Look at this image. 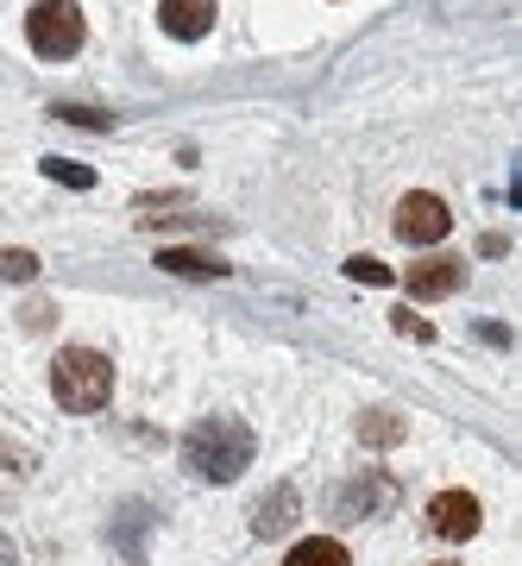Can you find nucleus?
<instances>
[{
	"mask_svg": "<svg viewBox=\"0 0 522 566\" xmlns=\"http://www.w3.org/2000/svg\"><path fill=\"white\" fill-rule=\"evenodd\" d=\"M259 441H252V428L240 416H208L182 434V465L196 472L201 485H233L246 465H252Z\"/></svg>",
	"mask_w": 522,
	"mask_h": 566,
	"instance_id": "f257e3e1",
	"label": "nucleus"
},
{
	"mask_svg": "<svg viewBox=\"0 0 522 566\" xmlns=\"http://www.w3.org/2000/svg\"><path fill=\"white\" fill-rule=\"evenodd\" d=\"M51 397H58L70 416L107 409V397H114V359L95 353V346H63L58 359H51Z\"/></svg>",
	"mask_w": 522,
	"mask_h": 566,
	"instance_id": "f03ea898",
	"label": "nucleus"
},
{
	"mask_svg": "<svg viewBox=\"0 0 522 566\" xmlns=\"http://www.w3.org/2000/svg\"><path fill=\"white\" fill-rule=\"evenodd\" d=\"M82 39H88V20H82L76 0H39V7L25 13V44H32L39 57H51V63L76 57Z\"/></svg>",
	"mask_w": 522,
	"mask_h": 566,
	"instance_id": "7ed1b4c3",
	"label": "nucleus"
},
{
	"mask_svg": "<svg viewBox=\"0 0 522 566\" xmlns=\"http://www.w3.org/2000/svg\"><path fill=\"white\" fill-rule=\"evenodd\" d=\"M447 227H453V214H447V202L428 196V189H416V196L397 202V240L403 245H435V240H447Z\"/></svg>",
	"mask_w": 522,
	"mask_h": 566,
	"instance_id": "20e7f679",
	"label": "nucleus"
},
{
	"mask_svg": "<svg viewBox=\"0 0 522 566\" xmlns=\"http://www.w3.org/2000/svg\"><path fill=\"white\" fill-rule=\"evenodd\" d=\"M479 523H484V510H479L472 491H441V497L428 504V528H435L441 542H472Z\"/></svg>",
	"mask_w": 522,
	"mask_h": 566,
	"instance_id": "39448f33",
	"label": "nucleus"
},
{
	"mask_svg": "<svg viewBox=\"0 0 522 566\" xmlns=\"http://www.w3.org/2000/svg\"><path fill=\"white\" fill-rule=\"evenodd\" d=\"M403 283H409L416 303H441V296H453L466 283V259H422V264L403 271Z\"/></svg>",
	"mask_w": 522,
	"mask_h": 566,
	"instance_id": "423d86ee",
	"label": "nucleus"
},
{
	"mask_svg": "<svg viewBox=\"0 0 522 566\" xmlns=\"http://www.w3.org/2000/svg\"><path fill=\"white\" fill-rule=\"evenodd\" d=\"M215 0H158V25L170 32L177 44H196V39H208L215 32Z\"/></svg>",
	"mask_w": 522,
	"mask_h": 566,
	"instance_id": "0eeeda50",
	"label": "nucleus"
},
{
	"mask_svg": "<svg viewBox=\"0 0 522 566\" xmlns=\"http://www.w3.org/2000/svg\"><path fill=\"white\" fill-rule=\"evenodd\" d=\"M390 504H397V485H390V479H359V485L341 491V510L359 516V523L372 516V510H390Z\"/></svg>",
	"mask_w": 522,
	"mask_h": 566,
	"instance_id": "6e6552de",
	"label": "nucleus"
},
{
	"mask_svg": "<svg viewBox=\"0 0 522 566\" xmlns=\"http://www.w3.org/2000/svg\"><path fill=\"white\" fill-rule=\"evenodd\" d=\"M296 523V491L278 485L271 497H259V510H252V535H283V528Z\"/></svg>",
	"mask_w": 522,
	"mask_h": 566,
	"instance_id": "1a4fd4ad",
	"label": "nucleus"
},
{
	"mask_svg": "<svg viewBox=\"0 0 522 566\" xmlns=\"http://www.w3.org/2000/svg\"><path fill=\"white\" fill-rule=\"evenodd\" d=\"M158 271H170V277H227L233 264L208 259V252H177V245H164V252H158Z\"/></svg>",
	"mask_w": 522,
	"mask_h": 566,
	"instance_id": "9d476101",
	"label": "nucleus"
},
{
	"mask_svg": "<svg viewBox=\"0 0 522 566\" xmlns=\"http://www.w3.org/2000/svg\"><path fill=\"white\" fill-rule=\"evenodd\" d=\"M283 566H353V554H346L334 535H309V542L290 547V560H283Z\"/></svg>",
	"mask_w": 522,
	"mask_h": 566,
	"instance_id": "9b49d317",
	"label": "nucleus"
},
{
	"mask_svg": "<svg viewBox=\"0 0 522 566\" xmlns=\"http://www.w3.org/2000/svg\"><path fill=\"white\" fill-rule=\"evenodd\" d=\"M359 441H378V447L403 441V422H397V409H365V416H359Z\"/></svg>",
	"mask_w": 522,
	"mask_h": 566,
	"instance_id": "f8f14e48",
	"label": "nucleus"
},
{
	"mask_svg": "<svg viewBox=\"0 0 522 566\" xmlns=\"http://www.w3.org/2000/svg\"><path fill=\"white\" fill-rule=\"evenodd\" d=\"M39 170L51 182H70V189H95V170H88V164H76V158H39Z\"/></svg>",
	"mask_w": 522,
	"mask_h": 566,
	"instance_id": "ddd939ff",
	"label": "nucleus"
},
{
	"mask_svg": "<svg viewBox=\"0 0 522 566\" xmlns=\"http://www.w3.org/2000/svg\"><path fill=\"white\" fill-rule=\"evenodd\" d=\"M39 277V259L20 252V245H0V283H32Z\"/></svg>",
	"mask_w": 522,
	"mask_h": 566,
	"instance_id": "4468645a",
	"label": "nucleus"
},
{
	"mask_svg": "<svg viewBox=\"0 0 522 566\" xmlns=\"http://www.w3.org/2000/svg\"><path fill=\"white\" fill-rule=\"evenodd\" d=\"M346 277H353V283H378V290H384L397 271H390V264H378L372 252H359V259H346Z\"/></svg>",
	"mask_w": 522,
	"mask_h": 566,
	"instance_id": "2eb2a0df",
	"label": "nucleus"
},
{
	"mask_svg": "<svg viewBox=\"0 0 522 566\" xmlns=\"http://www.w3.org/2000/svg\"><path fill=\"white\" fill-rule=\"evenodd\" d=\"M25 465H32V453H25V447H7V441H0V491H7V485H20V479H25Z\"/></svg>",
	"mask_w": 522,
	"mask_h": 566,
	"instance_id": "dca6fc26",
	"label": "nucleus"
},
{
	"mask_svg": "<svg viewBox=\"0 0 522 566\" xmlns=\"http://www.w3.org/2000/svg\"><path fill=\"white\" fill-rule=\"evenodd\" d=\"M51 114H58V120H70V126H95V133H101V126H114L107 114H95V107H51Z\"/></svg>",
	"mask_w": 522,
	"mask_h": 566,
	"instance_id": "f3484780",
	"label": "nucleus"
},
{
	"mask_svg": "<svg viewBox=\"0 0 522 566\" xmlns=\"http://www.w3.org/2000/svg\"><path fill=\"white\" fill-rule=\"evenodd\" d=\"M397 334H409V340H435V327H428V322H416L409 308H397Z\"/></svg>",
	"mask_w": 522,
	"mask_h": 566,
	"instance_id": "a211bd4d",
	"label": "nucleus"
},
{
	"mask_svg": "<svg viewBox=\"0 0 522 566\" xmlns=\"http://www.w3.org/2000/svg\"><path fill=\"white\" fill-rule=\"evenodd\" d=\"M0 566H20V547L7 542V535H0Z\"/></svg>",
	"mask_w": 522,
	"mask_h": 566,
	"instance_id": "6ab92c4d",
	"label": "nucleus"
},
{
	"mask_svg": "<svg viewBox=\"0 0 522 566\" xmlns=\"http://www.w3.org/2000/svg\"><path fill=\"white\" fill-rule=\"evenodd\" d=\"M441 566H447V560H441Z\"/></svg>",
	"mask_w": 522,
	"mask_h": 566,
	"instance_id": "aec40b11",
	"label": "nucleus"
}]
</instances>
